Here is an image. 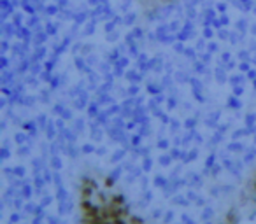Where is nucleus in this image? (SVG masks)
Wrapping results in <instances>:
<instances>
[{"label":"nucleus","mask_w":256,"mask_h":224,"mask_svg":"<svg viewBox=\"0 0 256 224\" xmlns=\"http://www.w3.org/2000/svg\"><path fill=\"white\" fill-rule=\"evenodd\" d=\"M130 223H132V224H142V221H139L137 217H134V219L130 221Z\"/></svg>","instance_id":"1"},{"label":"nucleus","mask_w":256,"mask_h":224,"mask_svg":"<svg viewBox=\"0 0 256 224\" xmlns=\"http://www.w3.org/2000/svg\"><path fill=\"white\" fill-rule=\"evenodd\" d=\"M114 224H123V223H121V221H116V223H114Z\"/></svg>","instance_id":"2"}]
</instances>
